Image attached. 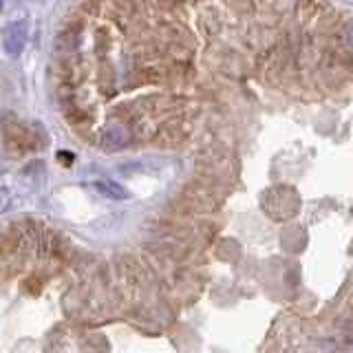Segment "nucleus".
<instances>
[{"mask_svg": "<svg viewBox=\"0 0 353 353\" xmlns=\"http://www.w3.org/2000/svg\"><path fill=\"white\" fill-rule=\"evenodd\" d=\"M27 40H29V25L25 20L9 22L3 31V49L9 58H18V55L25 51Z\"/></svg>", "mask_w": 353, "mask_h": 353, "instance_id": "obj_1", "label": "nucleus"}, {"mask_svg": "<svg viewBox=\"0 0 353 353\" xmlns=\"http://www.w3.org/2000/svg\"><path fill=\"white\" fill-rule=\"evenodd\" d=\"M132 141V130L126 124H110L99 132V146L108 150L124 148Z\"/></svg>", "mask_w": 353, "mask_h": 353, "instance_id": "obj_2", "label": "nucleus"}, {"mask_svg": "<svg viewBox=\"0 0 353 353\" xmlns=\"http://www.w3.org/2000/svg\"><path fill=\"white\" fill-rule=\"evenodd\" d=\"M95 190L102 196H106V199H115V201H121V199L128 196V192L124 190V188H121L117 181H110V179L95 181Z\"/></svg>", "mask_w": 353, "mask_h": 353, "instance_id": "obj_3", "label": "nucleus"}, {"mask_svg": "<svg viewBox=\"0 0 353 353\" xmlns=\"http://www.w3.org/2000/svg\"><path fill=\"white\" fill-rule=\"evenodd\" d=\"M342 40H345V44L349 49H353V20L345 27V31H342Z\"/></svg>", "mask_w": 353, "mask_h": 353, "instance_id": "obj_4", "label": "nucleus"}]
</instances>
